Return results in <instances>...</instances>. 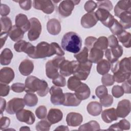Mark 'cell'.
Listing matches in <instances>:
<instances>
[{
  "mask_svg": "<svg viewBox=\"0 0 131 131\" xmlns=\"http://www.w3.org/2000/svg\"><path fill=\"white\" fill-rule=\"evenodd\" d=\"M25 32L16 25L13 26L9 33V35L11 40L14 41H18L24 37Z\"/></svg>",
  "mask_w": 131,
  "mask_h": 131,
  "instance_id": "obj_32",
  "label": "cell"
},
{
  "mask_svg": "<svg viewBox=\"0 0 131 131\" xmlns=\"http://www.w3.org/2000/svg\"><path fill=\"white\" fill-rule=\"evenodd\" d=\"M81 83L82 82L80 81V80H79L76 77L74 76H71L68 79V88L72 91H75Z\"/></svg>",
  "mask_w": 131,
  "mask_h": 131,
  "instance_id": "obj_42",
  "label": "cell"
},
{
  "mask_svg": "<svg viewBox=\"0 0 131 131\" xmlns=\"http://www.w3.org/2000/svg\"><path fill=\"white\" fill-rule=\"evenodd\" d=\"M95 94L98 98L101 99L108 94V91L105 86L101 85L98 86L96 88Z\"/></svg>",
  "mask_w": 131,
  "mask_h": 131,
  "instance_id": "obj_49",
  "label": "cell"
},
{
  "mask_svg": "<svg viewBox=\"0 0 131 131\" xmlns=\"http://www.w3.org/2000/svg\"><path fill=\"white\" fill-rule=\"evenodd\" d=\"M79 130H100L99 124L95 120H92L88 123L81 125Z\"/></svg>",
  "mask_w": 131,
  "mask_h": 131,
  "instance_id": "obj_38",
  "label": "cell"
},
{
  "mask_svg": "<svg viewBox=\"0 0 131 131\" xmlns=\"http://www.w3.org/2000/svg\"><path fill=\"white\" fill-rule=\"evenodd\" d=\"M101 118L104 122L107 123H111L118 119L116 110L114 108L104 110L101 114Z\"/></svg>",
  "mask_w": 131,
  "mask_h": 131,
  "instance_id": "obj_27",
  "label": "cell"
},
{
  "mask_svg": "<svg viewBox=\"0 0 131 131\" xmlns=\"http://www.w3.org/2000/svg\"><path fill=\"white\" fill-rule=\"evenodd\" d=\"M87 111L93 116H97L101 113L102 108L101 104L97 101H92L87 105Z\"/></svg>",
  "mask_w": 131,
  "mask_h": 131,
  "instance_id": "obj_30",
  "label": "cell"
},
{
  "mask_svg": "<svg viewBox=\"0 0 131 131\" xmlns=\"http://www.w3.org/2000/svg\"><path fill=\"white\" fill-rule=\"evenodd\" d=\"M8 36V33L6 32H1V48L3 47V45L5 44L6 39H7Z\"/></svg>",
  "mask_w": 131,
  "mask_h": 131,
  "instance_id": "obj_61",
  "label": "cell"
},
{
  "mask_svg": "<svg viewBox=\"0 0 131 131\" xmlns=\"http://www.w3.org/2000/svg\"><path fill=\"white\" fill-rule=\"evenodd\" d=\"M103 55L104 53L102 50L95 47H93L90 50L89 60L92 63H97L102 59Z\"/></svg>",
  "mask_w": 131,
  "mask_h": 131,
  "instance_id": "obj_29",
  "label": "cell"
},
{
  "mask_svg": "<svg viewBox=\"0 0 131 131\" xmlns=\"http://www.w3.org/2000/svg\"><path fill=\"white\" fill-rule=\"evenodd\" d=\"M14 72L9 67L3 68L0 71V82L1 83L8 84L14 78Z\"/></svg>",
  "mask_w": 131,
  "mask_h": 131,
  "instance_id": "obj_18",
  "label": "cell"
},
{
  "mask_svg": "<svg viewBox=\"0 0 131 131\" xmlns=\"http://www.w3.org/2000/svg\"><path fill=\"white\" fill-rule=\"evenodd\" d=\"M19 3V5L20 7L24 10H29L31 9L32 6V1L31 0H27V1H16Z\"/></svg>",
  "mask_w": 131,
  "mask_h": 131,
  "instance_id": "obj_54",
  "label": "cell"
},
{
  "mask_svg": "<svg viewBox=\"0 0 131 131\" xmlns=\"http://www.w3.org/2000/svg\"><path fill=\"white\" fill-rule=\"evenodd\" d=\"M10 12V9L9 7L4 4H1V7H0V14L1 16H6L8 15Z\"/></svg>",
  "mask_w": 131,
  "mask_h": 131,
  "instance_id": "obj_59",
  "label": "cell"
},
{
  "mask_svg": "<svg viewBox=\"0 0 131 131\" xmlns=\"http://www.w3.org/2000/svg\"><path fill=\"white\" fill-rule=\"evenodd\" d=\"M124 90L121 86L114 85L112 89V94L115 98H119L124 95Z\"/></svg>",
  "mask_w": 131,
  "mask_h": 131,
  "instance_id": "obj_51",
  "label": "cell"
},
{
  "mask_svg": "<svg viewBox=\"0 0 131 131\" xmlns=\"http://www.w3.org/2000/svg\"><path fill=\"white\" fill-rule=\"evenodd\" d=\"M75 60L69 61L63 60L59 66V72L63 76L68 77L73 74V68Z\"/></svg>",
  "mask_w": 131,
  "mask_h": 131,
  "instance_id": "obj_20",
  "label": "cell"
},
{
  "mask_svg": "<svg viewBox=\"0 0 131 131\" xmlns=\"http://www.w3.org/2000/svg\"><path fill=\"white\" fill-rule=\"evenodd\" d=\"M18 69L21 75L29 76L33 71L34 64L31 60L26 59L20 62Z\"/></svg>",
  "mask_w": 131,
  "mask_h": 131,
  "instance_id": "obj_24",
  "label": "cell"
},
{
  "mask_svg": "<svg viewBox=\"0 0 131 131\" xmlns=\"http://www.w3.org/2000/svg\"><path fill=\"white\" fill-rule=\"evenodd\" d=\"M83 121V117L80 113L71 112L66 117V122L68 125L70 126H78Z\"/></svg>",
  "mask_w": 131,
  "mask_h": 131,
  "instance_id": "obj_21",
  "label": "cell"
},
{
  "mask_svg": "<svg viewBox=\"0 0 131 131\" xmlns=\"http://www.w3.org/2000/svg\"><path fill=\"white\" fill-rule=\"evenodd\" d=\"M130 1H119L114 8L115 15L119 17L120 14L125 11H131Z\"/></svg>",
  "mask_w": 131,
  "mask_h": 131,
  "instance_id": "obj_25",
  "label": "cell"
},
{
  "mask_svg": "<svg viewBox=\"0 0 131 131\" xmlns=\"http://www.w3.org/2000/svg\"><path fill=\"white\" fill-rule=\"evenodd\" d=\"M100 102L103 106L105 107H109L113 103V97L112 95L107 94L104 97L100 99Z\"/></svg>",
  "mask_w": 131,
  "mask_h": 131,
  "instance_id": "obj_48",
  "label": "cell"
},
{
  "mask_svg": "<svg viewBox=\"0 0 131 131\" xmlns=\"http://www.w3.org/2000/svg\"><path fill=\"white\" fill-rule=\"evenodd\" d=\"M96 16L101 23L106 27L110 28L113 24L115 18L107 10L98 8L95 12Z\"/></svg>",
  "mask_w": 131,
  "mask_h": 131,
  "instance_id": "obj_11",
  "label": "cell"
},
{
  "mask_svg": "<svg viewBox=\"0 0 131 131\" xmlns=\"http://www.w3.org/2000/svg\"><path fill=\"white\" fill-rule=\"evenodd\" d=\"M1 32L9 33L12 28V22L10 18L7 16H3L1 18Z\"/></svg>",
  "mask_w": 131,
  "mask_h": 131,
  "instance_id": "obj_40",
  "label": "cell"
},
{
  "mask_svg": "<svg viewBox=\"0 0 131 131\" xmlns=\"http://www.w3.org/2000/svg\"><path fill=\"white\" fill-rule=\"evenodd\" d=\"M63 56L64 52L61 49L59 45L55 42L50 44L45 41H41L35 47V50L32 58L38 59L51 57L54 55Z\"/></svg>",
  "mask_w": 131,
  "mask_h": 131,
  "instance_id": "obj_2",
  "label": "cell"
},
{
  "mask_svg": "<svg viewBox=\"0 0 131 131\" xmlns=\"http://www.w3.org/2000/svg\"><path fill=\"white\" fill-rule=\"evenodd\" d=\"M31 26L28 30V38L30 41H35L37 39L41 32V25L39 20L35 18L32 17L29 19Z\"/></svg>",
  "mask_w": 131,
  "mask_h": 131,
  "instance_id": "obj_7",
  "label": "cell"
},
{
  "mask_svg": "<svg viewBox=\"0 0 131 131\" xmlns=\"http://www.w3.org/2000/svg\"><path fill=\"white\" fill-rule=\"evenodd\" d=\"M19 130H30V128L29 127H28V126H22L21 128H20V129H19Z\"/></svg>",
  "mask_w": 131,
  "mask_h": 131,
  "instance_id": "obj_64",
  "label": "cell"
},
{
  "mask_svg": "<svg viewBox=\"0 0 131 131\" xmlns=\"http://www.w3.org/2000/svg\"><path fill=\"white\" fill-rule=\"evenodd\" d=\"M10 124V120L7 117H2L0 121V128L1 130H5Z\"/></svg>",
  "mask_w": 131,
  "mask_h": 131,
  "instance_id": "obj_56",
  "label": "cell"
},
{
  "mask_svg": "<svg viewBox=\"0 0 131 131\" xmlns=\"http://www.w3.org/2000/svg\"><path fill=\"white\" fill-rule=\"evenodd\" d=\"M51 95L50 100L54 105H62L64 101V94L62 90L56 86H53L49 90Z\"/></svg>",
  "mask_w": 131,
  "mask_h": 131,
  "instance_id": "obj_12",
  "label": "cell"
},
{
  "mask_svg": "<svg viewBox=\"0 0 131 131\" xmlns=\"http://www.w3.org/2000/svg\"><path fill=\"white\" fill-rule=\"evenodd\" d=\"M119 41H120L123 46L127 48L131 47L130 39L131 34L129 32L124 30L122 32L117 35Z\"/></svg>",
  "mask_w": 131,
  "mask_h": 131,
  "instance_id": "obj_36",
  "label": "cell"
},
{
  "mask_svg": "<svg viewBox=\"0 0 131 131\" xmlns=\"http://www.w3.org/2000/svg\"><path fill=\"white\" fill-rule=\"evenodd\" d=\"M10 86L7 84H0V95L1 97L7 96L10 92Z\"/></svg>",
  "mask_w": 131,
  "mask_h": 131,
  "instance_id": "obj_57",
  "label": "cell"
},
{
  "mask_svg": "<svg viewBox=\"0 0 131 131\" xmlns=\"http://www.w3.org/2000/svg\"><path fill=\"white\" fill-rule=\"evenodd\" d=\"M120 24L124 29L131 27V11H125L121 13L119 16Z\"/></svg>",
  "mask_w": 131,
  "mask_h": 131,
  "instance_id": "obj_31",
  "label": "cell"
},
{
  "mask_svg": "<svg viewBox=\"0 0 131 131\" xmlns=\"http://www.w3.org/2000/svg\"><path fill=\"white\" fill-rule=\"evenodd\" d=\"M1 116H3V112L5 111L6 106V100L3 98H1Z\"/></svg>",
  "mask_w": 131,
  "mask_h": 131,
  "instance_id": "obj_62",
  "label": "cell"
},
{
  "mask_svg": "<svg viewBox=\"0 0 131 131\" xmlns=\"http://www.w3.org/2000/svg\"><path fill=\"white\" fill-rule=\"evenodd\" d=\"M74 56L78 62L85 63L89 60V50L84 47L80 52L75 54Z\"/></svg>",
  "mask_w": 131,
  "mask_h": 131,
  "instance_id": "obj_39",
  "label": "cell"
},
{
  "mask_svg": "<svg viewBox=\"0 0 131 131\" xmlns=\"http://www.w3.org/2000/svg\"><path fill=\"white\" fill-rule=\"evenodd\" d=\"M25 86L26 93L36 92L40 97L46 96L49 92L47 82L34 76H29L26 79Z\"/></svg>",
  "mask_w": 131,
  "mask_h": 131,
  "instance_id": "obj_3",
  "label": "cell"
},
{
  "mask_svg": "<svg viewBox=\"0 0 131 131\" xmlns=\"http://www.w3.org/2000/svg\"><path fill=\"white\" fill-rule=\"evenodd\" d=\"M61 45L64 50L76 54L81 50L82 39L76 33L69 32L63 35L61 39Z\"/></svg>",
  "mask_w": 131,
  "mask_h": 131,
  "instance_id": "obj_4",
  "label": "cell"
},
{
  "mask_svg": "<svg viewBox=\"0 0 131 131\" xmlns=\"http://www.w3.org/2000/svg\"><path fill=\"white\" fill-rule=\"evenodd\" d=\"M25 106L24 99L20 98H14L9 100L6 106V112L10 115L16 114L23 110Z\"/></svg>",
  "mask_w": 131,
  "mask_h": 131,
  "instance_id": "obj_9",
  "label": "cell"
},
{
  "mask_svg": "<svg viewBox=\"0 0 131 131\" xmlns=\"http://www.w3.org/2000/svg\"><path fill=\"white\" fill-rule=\"evenodd\" d=\"M108 46V44L107 38L105 36H100L97 39L93 47H95L103 51L106 50Z\"/></svg>",
  "mask_w": 131,
  "mask_h": 131,
  "instance_id": "obj_41",
  "label": "cell"
},
{
  "mask_svg": "<svg viewBox=\"0 0 131 131\" xmlns=\"http://www.w3.org/2000/svg\"><path fill=\"white\" fill-rule=\"evenodd\" d=\"M80 1L66 0L62 1L58 6V12L61 16L67 17L69 16L74 8L75 5H78Z\"/></svg>",
  "mask_w": 131,
  "mask_h": 131,
  "instance_id": "obj_8",
  "label": "cell"
},
{
  "mask_svg": "<svg viewBox=\"0 0 131 131\" xmlns=\"http://www.w3.org/2000/svg\"><path fill=\"white\" fill-rule=\"evenodd\" d=\"M98 8H101L107 10L108 11H111L113 9V6L112 2L110 1H98L97 2Z\"/></svg>",
  "mask_w": 131,
  "mask_h": 131,
  "instance_id": "obj_46",
  "label": "cell"
},
{
  "mask_svg": "<svg viewBox=\"0 0 131 131\" xmlns=\"http://www.w3.org/2000/svg\"><path fill=\"white\" fill-rule=\"evenodd\" d=\"M118 117L124 118L130 113V102L129 100L123 99L119 101L116 109Z\"/></svg>",
  "mask_w": 131,
  "mask_h": 131,
  "instance_id": "obj_16",
  "label": "cell"
},
{
  "mask_svg": "<svg viewBox=\"0 0 131 131\" xmlns=\"http://www.w3.org/2000/svg\"><path fill=\"white\" fill-rule=\"evenodd\" d=\"M111 67L114 81L117 83L123 82L130 78V57L118 60L112 63Z\"/></svg>",
  "mask_w": 131,
  "mask_h": 131,
  "instance_id": "obj_1",
  "label": "cell"
},
{
  "mask_svg": "<svg viewBox=\"0 0 131 131\" xmlns=\"http://www.w3.org/2000/svg\"><path fill=\"white\" fill-rule=\"evenodd\" d=\"M96 40L97 38L93 36H88L85 38L84 44L85 45V47L88 49L89 51L94 47V45Z\"/></svg>",
  "mask_w": 131,
  "mask_h": 131,
  "instance_id": "obj_55",
  "label": "cell"
},
{
  "mask_svg": "<svg viewBox=\"0 0 131 131\" xmlns=\"http://www.w3.org/2000/svg\"><path fill=\"white\" fill-rule=\"evenodd\" d=\"M97 5L96 2L93 1H88L84 4V10L89 12H93V11L97 8Z\"/></svg>",
  "mask_w": 131,
  "mask_h": 131,
  "instance_id": "obj_53",
  "label": "cell"
},
{
  "mask_svg": "<svg viewBox=\"0 0 131 131\" xmlns=\"http://www.w3.org/2000/svg\"><path fill=\"white\" fill-rule=\"evenodd\" d=\"M64 59L65 58L63 56H57L46 63V74L49 78L54 79L58 76V71L59 69V66Z\"/></svg>",
  "mask_w": 131,
  "mask_h": 131,
  "instance_id": "obj_5",
  "label": "cell"
},
{
  "mask_svg": "<svg viewBox=\"0 0 131 131\" xmlns=\"http://www.w3.org/2000/svg\"><path fill=\"white\" fill-rule=\"evenodd\" d=\"M17 119L29 125L33 124L35 121V117L34 114L30 111L23 109L16 113Z\"/></svg>",
  "mask_w": 131,
  "mask_h": 131,
  "instance_id": "obj_15",
  "label": "cell"
},
{
  "mask_svg": "<svg viewBox=\"0 0 131 131\" xmlns=\"http://www.w3.org/2000/svg\"><path fill=\"white\" fill-rule=\"evenodd\" d=\"M11 89L13 92L15 93H21L25 91V84L19 82L14 83L11 86Z\"/></svg>",
  "mask_w": 131,
  "mask_h": 131,
  "instance_id": "obj_52",
  "label": "cell"
},
{
  "mask_svg": "<svg viewBox=\"0 0 131 131\" xmlns=\"http://www.w3.org/2000/svg\"><path fill=\"white\" fill-rule=\"evenodd\" d=\"M13 58V53L9 48L4 49L0 55V63L3 66H7L10 63Z\"/></svg>",
  "mask_w": 131,
  "mask_h": 131,
  "instance_id": "obj_33",
  "label": "cell"
},
{
  "mask_svg": "<svg viewBox=\"0 0 131 131\" xmlns=\"http://www.w3.org/2000/svg\"><path fill=\"white\" fill-rule=\"evenodd\" d=\"M107 39H108V46L111 48H115L117 46L119 45L118 40L117 38H116V37H115V35H111L109 36Z\"/></svg>",
  "mask_w": 131,
  "mask_h": 131,
  "instance_id": "obj_58",
  "label": "cell"
},
{
  "mask_svg": "<svg viewBox=\"0 0 131 131\" xmlns=\"http://www.w3.org/2000/svg\"><path fill=\"white\" fill-rule=\"evenodd\" d=\"M55 130H69V128L67 126L60 125L55 128Z\"/></svg>",
  "mask_w": 131,
  "mask_h": 131,
  "instance_id": "obj_63",
  "label": "cell"
},
{
  "mask_svg": "<svg viewBox=\"0 0 131 131\" xmlns=\"http://www.w3.org/2000/svg\"><path fill=\"white\" fill-rule=\"evenodd\" d=\"M111 68V63L106 59H102L97 63V71L100 75L107 74Z\"/></svg>",
  "mask_w": 131,
  "mask_h": 131,
  "instance_id": "obj_34",
  "label": "cell"
},
{
  "mask_svg": "<svg viewBox=\"0 0 131 131\" xmlns=\"http://www.w3.org/2000/svg\"><path fill=\"white\" fill-rule=\"evenodd\" d=\"M62 112L58 108H51L47 115V120L51 124L58 123L62 119Z\"/></svg>",
  "mask_w": 131,
  "mask_h": 131,
  "instance_id": "obj_22",
  "label": "cell"
},
{
  "mask_svg": "<svg viewBox=\"0 0 131 131\" xmlns=\"http://www.w3.org/2000/svg\"><path fill=\"white\" fill-rule=\"evenodd\" d=\"M35 115L39 119H45L47 115V109L44 105L38 106L35 110Z\"/></svg>",
  "mask_w": 131,
  "mask_h": 131,
  "instance_id": "obj_47",
  "label": "cell"
},
{
  "mask_svg": "<svg viewBox=\"0 0 131 131\" xmlns=\"http://www.w3.org/2000/svg\"><path fill=\"white\" fill-rule=\"evenodd\" d=\"M14 48L15 51L17 52H24L31 58L34 54L35 50V46H33L30 42L23 40L17 41L14 45Z\"/></svg>",
  "mask_w": 131,
  "mask_h": 131,
  "instance_id": "obj_10",
  "label": "cell"
},
{
  "mask_svg": "<svg viewBox=\"0 0 131 131\" xmlns=\"http://www.w3.org/2000/svg\"><path fill=\"white\" fill-rule=\"evenodd\" d=\"M52 83L56 86L64 87L66 84V80L62 75L59 74L57 77L52 79Z\"/></svg>",
  "mask_w": 131,
  "mask_h": 131,
  "instance_id": "obj_50",
  "label": "cell"
},
{
  "mask_svg": "<svg viewBox=\"0 0 131 131\" xmlns=\"http://www.w3.org/2000/svg\"><path fill=\"white\" fill-rule=\"evenodd\" d=\"M48 32L51 35H58L61 31V25L59 21L56 18L50 19L47 24Z\"/></svg>",
  "mask_w": 131,
  "mask_h": 131,
  "instance_id": "obj_26",
  "label": "cell"
},
{
  "mask_svg": "<svg viewBox=\"0 0 131 131\" xmlns=\"http://www.w3.org/2000/svg\"><path fill=\"white\" fill-rule=\"evenodd\" d=\"M33 6L35 9L41 10L47 14H51L54 11V6L51 1L35 0L33 2Z\"/></svg>",
  "mask_w": 131,
  "mask_h": 131,
  "instance_id": "obj_13",
  "label": "cell"
},
{
  "mask_svg": "<svg viewBox=\"0 0 131 131\" xmlns=\"http://www.w3.org/2000/svg\"><path fill=\"white\" fill-rule=\"evenodd\" d=\"M114 82L113 76L110 74H105L101 78V82L104 86H109L112 85L114 84Z\"/></svg>",
  "mask_w": 131,
  "mask_h": 131,
  "instance_id": "obj_45",
  "label": "cell"
},
{
  "mask_svg": "<svg viewBox=\"0 0 131 131\" xmlns=\"http://www.w3.org/2000/svg\"><path fill=\"white\" fill-rule=\"evenodd\" d=\"M98 21L94 12L85 14L81 18V25L84 28H90L94 27Z\"/></svg>",
  "mask_w": 131,
  "mask_h": 131,
  "instance_id": "obj_17",
  "label": "cell"
},
{
  "mask_svg": "<svg viewBox=\"0 0 131 131\" xmlns=\"http://www.w3.org/2000/svg\"><path fill=\"white\" fill-rule=\"evenodd\" d=\"M123 52L122 46L119 45L115 48L107 49L105 51V56L108 61L112 64L118 60V59L122 55Z\"/></svg>",
  "mask_w": 131,
  "mask_h": 131,
  "instance_id": "obj_14",
  "label": "cell"
},
{
  "mask_svg": "<svg viewBox=\"0 0 131 131\" xmlns=\"http://www.w3.org/2000/svg\"><path fill=\"white\" fill-rule=\"evenodd\" d=\"M92 62L89 60L85 63H79L75 61L73 74L80 80H85L90 74Z\"/></svg>",
  "mask_w": 131,
  "mask_h": 131,
  "instance_id": "obj_6",
  "label": "cell"
},
{
  "mask_svg": "<svg viewBox=\"0 0 131 131\" xmlns=\"http://www.w3.org/2000/svg\"><path fill=\"white\" fill-rule=\"evenodd\" d=\"M109 28L112 33L115 35H119L124 30L120 23L115 18Z\"/></svg>",
  "mask_w": 131,
  "mask_h": 131,
  "instance_id": "obj_43",
  "label": "cell"
},
{
  "mask_svg": "<svg viewBox=\"0 0 131 131\" xmlns=\"http://www.w3.org/2000/svg\"><path fill=\"white\" fill-rule=\"evenodd\" d=\"M130 123L126 119H122L119 122L111 125L107 130H123L130 129Z\"/></svg>",
  "mask_w": 131,
  "mask_h": 131,
  "instance_id": "obj_35",
  "label": "cell"
},
{
  "mask_svg": "<svg viewBox=\"0 0 131 131\" xmlns=\"http://www.w3.org/2000/svg\"><path fill=\"white\" fill-rule=\"evenodd\" d=\"M51 124L46 120L39 121L36 125V129L38 131H48L50 129Z\"/></svg>",
  "mask_w": 131,
  "mask_h": 131,
  "instance_id": "obj_44",
  "label": "cell"
},
{
  "mask_svg": "<svg viewBox=\"0 0 131 131\" xmlns=\"http://www.w3.org/2000/svg\"><path fill=\"white\" fill-rule=\"evenodd\" d=\"M122 88L124 90V92L126 94H130L131 93L130 88V78L124 81L122 84Z\"/></svg>",
  "mask_w": 131,
  "mask_h": 131,
  "instance_id": "obj_60",
  "label": "cell"
},
{
  "mask_svg": "<svg viewBox=\"0 0 131 131\" xmlns=\"http://www.w3.org/2000/svg\"><path fill=\"white\" fill-rule=\"evenodd\" d=\"M15 23V25L21 29L24 32L29 30L31 26L30 21L28 20L27 15L22 13L18 14L16 16Z\"/></svg>",
  "mask_w": 131,
  "mask_h": 131,
  "instance_id": "obj_19",
  "label": "cell"
},
{
  "mask_svg": "<svg viewBox=\"0 0 131 131\" xmlns=\"http://www.w3.org/2000/svg\"><path fill=\"white\" fill-rule=\"evenodd\" d=\"M74 92L77 97L80 100L88 99L91 94V90L88 85L82 82Z\"/></svg>",
  "mask_w": 131,
  "mask_h": 131,
  "instance_id": "obj_23",
  "label": "cell"
},
{
  "mask_svg": "<svg viewBox=\"0 0 131 131\" xmlns=\"http://www.w3.org/2000/svg\"><path fill=\"white\" fill-rule=\"evenodd\" d=\"M25 104L29 107L35 106L38 103V98L33 93H27L24 97Z\"/></svg>",
  "mask_w": 131,
  "mask_h": 131,
  "instance_id": "obj_37",
  "label": "cell"
},
{
  "mask_svg": "<svg viewBox=\"0 0 131 131\" xmlns=\"http://www.w3.org/2000/svg\"><path fill=\"white\" fill-rule=\"evenodd\" d=\"M81 101L75 94L66 93H64V101L62 105L66 106H77L80 104Z\"/></svg>",
  "mask_w": 131,
  "mask_h": 131,
  "instance_id": "obj_28",
  "label": "cell"
}]
</instances>
